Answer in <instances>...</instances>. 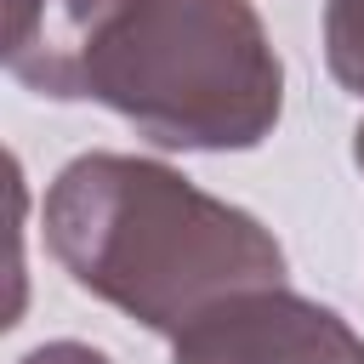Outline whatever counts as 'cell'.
<instances>
[{"label": "cell", "mask_w": 364, "mask_h": 364, "mask_svg": "<svg viewBox=\"0 0 364 364\" xmlns=\"http://www.w3.org/2000/svg\"><path fill=\"white\" fill-rule=\"evenodd\" d=\"M46 245L80 290L165 336L239 290L284 284V250L250 210L125 154L63 165L46 193Z\"/></svg>", "instance_id": "obj_2"}, {"label": "cell", "mask_w": 364, "mask_h": 364, "mask_svg": "<svg viewBox=\"0 0 364 364\" xmlns=\"http://www.w3.org/2000/svg\"><path fill=\"white\" fill-rule=\"evenodd\" d=\"M6 63L40 97H91L165 148H256L284 68L250 0H6Z\"/></svg>", "instance_id": "obj_1"}, {"label": "cell", "mask_w": 364, "mask_h": 364, "mask_svg": "<svg viewBox=\"0 0 364 364\" xmlns=\"http://www.w3.org/2000/svg\"><path fill=\"white\" fill-rule=\"evenodd\" d=\"M176 364H364L353 324L284 284H256L176 336Z\"/></svg>", "instance_id": "obj_3"}, {"label": "cell", "mask_w": 364, "mask_h": 364, "mask_svg": "<svg viewBox=\"0 0 364 364\" xmlns=\"http://www.w3.org/2000/svg\"><path fill=\"white\" fill-rule=\"evenodd\" d=\"M353 154H358V171H364V125H358V142H353Z\"/></svg>", "instance_id": "obj_6"}, {"label": "cell", "mask_w": 364, "mask_h": 364, "mask_svg": "<svg viewBox=\"0 0 364 364\" xmlns=\"http://www.w3.org/2000/svg\"><path fill=\"white\" fill-rule=\"evenodd\" d=\"M23 364H108V353L85 347V341H51V347H34Z\"/></svg>", "instance_id": "obj_5"}, {"label": "cell", "mask_w": 364, "mask_h": 364, "mask_svg": "<svg viewBox=\"0 0 364 364\" xmlns=\"http://www.w3.org/2000/svg\"><path fill=\"white\" fill-rule=\"evenodd\" d=\"M324 57H330V74L353 97H364V0L324 6Z\"/></svg>", "instance_id": "obj_4"}]
</instances>
